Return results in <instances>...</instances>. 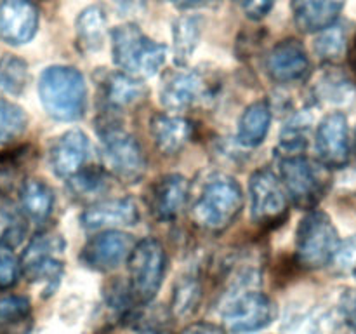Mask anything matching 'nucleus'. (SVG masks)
I'll return each instance as SVG.
<instances>
[{
  "label": "nucleus",
  "instance_id": "obj_1",
  "mask_svg": "<svg viewBox=\"0 0 356 334\" xmlns=\"http://www.w3.org/2000/svg\"><path fill=\"white\" fill-rule=\"evenodd\" d=\"M245 197L238 181L226 174L211 176L191 205L195 225L205 232L221 233L242 214Z\"/></svg>",
  "mask_w": 356,
  "mask_h": 334
},
{
  "label": "nucleus",
  "instance_id": "obj_2",
  "mask_svg": "<svg viewBox=\"0 0 356 334\" xmlns=\"http://www.w3.org/2000/svg\"><path fill=\"white\" fill-rule=\"evenodd\" d=\"M38 96L45 111L56 120L75 122L86 113V80L73 66L54 65L45 68L38 80Z\"/></svg>",
  "mask_w": 356,
  "mask_h": 334
},
{
  "label": "nucleus",
  "instance_id": "obj_3",
  "mask_svg": "<svg viewBox=\"0 0 356 334\" xmlns=\"http://www.w3.org/2000/svg\"><path fill=\"white\" fill-rule=\"evenodd\" d=\"M110 38L115 65L127 75L139 80L152 79L165 65V45L145 35L138 24H120L111 30Z\"/></svg>",
  "mask_w": 356,
  "mask_h": 334
},
{
  "label": "nucleus",
  "instance_id": "obj_4",
  "mask_svg": "<svg viewBox=\"0 0 356 334\" xmlns=\"http://www.w3.org/2000/svg\"><path fill=\"white\" fill-rule=\"evenodd\" d=\"M103 169L120 183L136 184L146 174V157L138 139L111 120L97 125Z\"/></svg>",
  "mask_w": 356,
  "mask_h": 334
},
{
  "label": "nucleus",
  "instance_id": "obj_5",
  "mask_svg": "<svg viewBox=\"0 0 356 334\" xmlns=\"http://www.w3.org/2000/svg\"><path fill=\"white\" fill-rule=\"evenodd\" d=\"M278 177L287 198L301 211H312L329 191L332 174L318 160L302 155L278 159Z\"/></svg>",
  "mask_w": 356,
  "mask_h": 334
},
{
  "label": "nucleus",
  "instance_id": "obj_6",
  "mask_svg": "<svg viewBox=\"0 0 356 334\" xmlns=\"http://www.w3.org/2000/svg\"><path fill=\"white\" fill-rule=\"evenodd\" d=\"M129 289L138 306H146L156 298L167 271V254L153 237L136 242L127 257Z\"/></svg>",
  "mask_w": 356,
  "mask_h": 334
},
{
  "label": "nucleus",
  "instance_id": "obj_7",
  "mask_svg": "<svg viewBox=\"0 0 356 334\" xmlns=\"http://www.w3.org/2000/svg\"><path fill=\"white\" fill-rule=\"evenodd\" d=\"M339 233L327 212L312 209L296 230V261L302 268L318 270L332 261Z\"/></svg>",
  "mask_w": 356,
  "mask_h": 334
},
{
  "label": "nucleus",
  "instance_id": "obj_8",
  "mask_svg": "<svg viewBox=\"0 0 356 334\" xmlns=\"http://www.w3.org/2000/svg\"><path fill=\"white\" fill-rule=\"evenodd\" d=\"M278 306L273 299L256 289L235 292L221 310L226 333L249 334L266 329L277 320Z\"/></svg>",
  "mask_w": 356,
  "mask_h": 334
},
{
  "label": "nucleus",
  "instance_id": "obj_9",
  "mask_svg": "<svg viewBox=\"0 0 356 334\" xmlns=\"http://www.w3.org/2000/svg\"><path fill=\"white\" fill-rule=\"evenodd\" d=\"M66 242L61 235L42 232L28 242L19 260V268L28 282H44L51 292L52 284H58L65 273Z\"/></svg>",
  "mask_w": 356,
  "mask_h": 334
},
{
  "label": "nucleus",
  "instance_id": "obj_10",
  "mask_svg": "<svg viewBox=\"0 0 356 334\" xmlns=\"http://www.w3.org/2000/svg\"><path fill=\"white\" fill-rule=\"evenodd\" d=\"M250 216L259 226L273 228L287 219L289 198L280 177L268 167L254 170L249 180Z\"/></svg>",
  "mask_w": 356,
  "mask_h": 334
},
{
  "label": "nucleus",
  "instance_id": "obj_11",
  "mask_svg": "<svg viewBox=\"0 0 356 334\" xmlns=\"http://www.w3.org/2000/svg\"><path fill=\"white\" fill-rule=\"evenodd\" d=\"M134 246L136 240L131 233L122 230H103L87 240L80 250L79 260L89 270L106 273L125 263Z\"/></svg>",
  "mask_w": 356,
  "mask_h": 334
},
{
  "label": "nucleus",
  "instance_id": "obj_12",
  "mask_svg": "<svg viewBox=\"0 0 356 334\" xmlns=\"http://www.w3.org/2000/svg\"><path fill=\"white\" fill-rule=\"evenodd\" d=\"M316 160L329 169H341L351 159V138L343 111L327 113L315 132Z\"/></svg>",
  "mask_w": 356,
  "mask_h": 334
},
{
  "label": "nucleus",
  "instance_id": "obj_13",
  "mask_svg": "<svg viewBox=\"0 0 356 334\" xmlns=\"http://www.w3.org/2000/svg\"><path fill=\"white\" fill-rule=\"evenodd\" d=\"M214 96V86L205 77V73L193 72H174L167 75L160 89V103L163 108L172 111L188 110L198 103L211 100Z\"/></svg>",
  "mask_w": 356,
  "mask_h": 334
},
{
  "label": "nucleus",
  "instance_id": "obj_14",
  "mask_svg": "<svg viewBox=\"0 0 356 334\" xmlns=\"http://www.w3.org/2000/svg\"><path fill=\"white\" fill-rule=\"evenodd\" d=\"M266 72L277 84H301L312 73L308 52L296 38H285L273 45L266 56Z\"/></svg>",
  "mask_w": 356,
  "mask_h": 334
},
{
  "label": "nucleus",
  "instance_id": "obj_15",
  "mask_svg": "<svg viewBox=\"0 0 356 334\" xmlns=\"http://www.w3.org/2000/svg\"><path fill=\"white\" fill-rule=\"evenodd\" d=\"M139 221V207L132 197L108 198L96 202L80 216V225L87 232H103L134 226Z\"/></svg>",
  "mask_w": 356,
  "mask_h": 334
},
{
  "label": "nucleus",
  "instance_id": "obj_16",
  "mask_svg": "<svg viewBox=\"0 0 356 334\" xmlns=\"http://www.w3.org/2000/svg\"><path fill=\"white\" fill-rule=\"evenodd\" d=\"M190 197V181L181 174H165L149 186L148 207L160 223L174 221Z\"/></svg>",
  "mask_w": 356,
  "mask_h": 334
},
{
  "label": "nucleus",
  "instance_id": "obj_17",
  "mask_svg": "<svg viewBox=\"0 0 356 334\" xmlns=\"http://www.w3.org/2000/svg\"><path fill=\"white\" fill-rule=\"evenodd\" d=\"M38 30V10L31 0L0 3V40L9 45L28 44Z\"/></svg>",
  "mask_w": 356,
  "mask_h": 334
},
{
  "label": "nucleus",
  "instance_id": "obj_18",
  "mask_svg": "<svg viewBox=\"0 0 356 334\" xmlns=\"http://www.w3.org/2000/svg\"><path fill=\"white\" fill-rule=\"evenodd\" d=\"M89 157V138L80 129H70L54 139L49 152V164L58 177L68 180L79 173Z\"/></svg>",
  "mask_w": 356,
  "mask_h": 334
},
{
  "label": "nucleus",
  "instance_id": "obj_19",
  "mask_svg": "<svg viewBox=\"0 0 356 334\" xmlns=\"http://www.w3.org/2000/svg\"><path fill=\"white\" fill-rule=\"evenodd\" d=\"M101 96L108 108L124 110L143 103L148 96L145 84L124 72H108L99 79Z\"/></svg>",
  "mask_w": 356,
  "mask_h": 334
},
{
  "label": "nucleus",
  "instance_id": "obj_20",
  "mask_svg": "<svg viewBox=\"0 0 356 334\" xmlns=\"http://www.w3.org/2000/svg\"><path fill=\"white\" fill-rule=\"evenodd\" d=\"M346 0H292L296 26L305 33H318L332 26Z\"/></svg>",
  "mask_w": 356,
  "mask_h": 334
},
{
  "label": "nucleus",
  "instance_id": "obj_21",
  "mask_svg": "<svg viewBox=\"0 0 356 334\" xmlns=\"http://www.w3.org/2000/svg\"><path fill=\"white\" fill-rule=\"evenodd\" d=\"M149 132L160 152L176 155L193 136V124L183 117L156 113L149 120Z\"/></svg>",
  "mask_w": 356,
  "mask_h": 334
},
{
  "label": "nucleus",
  "instance_id": "obj_22",
  "mask_svg": "<svg viewBox=\"0 0 356 334\" xmlns=\"http://www.w3.org/2000/svg\"><path fill=\"white\" fill-rule=\"evenodd\" d=\"M271 106L268 101H256L243 110L238 120L236 139L245 148H256L266 139L271 125Z\"/></svg>",
  "mask_w": 356,
  "mask_h": 334
},
{
  "label": "nucleus",
  "instance_id": "obj_23",
  "mask_svg": "<svg viewBox=\"0 0 356 334\" xmlns=\"http://www.w3.org/2000/svg\"><path fill=\"white\" fill-rule=\"evenodd\" d=\"M76 45L86 54L103 49L106 40V16L99 6H89L79 14L75 23Z\"/></svg>",
  "mask_w": 356,
  "mask_h": 334
},
{
  "label": "nucleus",
  "instance_id": "obj_24",
  "mask_svg": "<svg viewBox=\"0 0 356 334\" xmlns=\"http://www.w3.org/2000/svg\"><path fill=\"white\" fill-rule=\"evenodd\" d=\"M19 202L26 218L37 223L45 221L54 209V190L44 180L30 177L21 183Z\"/></svg>",
  "mask_w": 356,
  "mask_h": 334
},
{
  "label": "nucleus",
  "instance_id": "obj_25",
  "mask_svg": "<svg viewBox=\"0 0 356 334\" xmlns=\"http://www.w3.org/2000/svg\"><path fill=\"white\" fill-rule=\"evenodd\" d=\"M202 17L200 16H181L172 24V51L174 63L186 66L200 42Z\"/></svg>",
  "mask_w": 356,
  "mask_h": 334
},
{
  "label": "nucleus",
  "instance_id": "obj_26",
  "mask_svg": "<svg viewBox=\"0 0 356 334\" xmlns=\"http://www.w3.org/2000/svg\"><path fill=\"white\" fill-rule=\"evenodd\" d=\"M309 131H312V117L306 111L294 115L282 129L280 141L275 148L278 159L292 155H302L309 141Z\"/></svg>",
  "mask_w": 356,
  "mask_h": 334
},
{
  "label": "nucleus",
  "instance_id": "obj_27",
  "mask_svg": "<svg viewBox=\"0 0 356 334\" xmlns=\"http://www.w3.org/2000/svg\"><path fill=\"white\" fill-rule=\"evenodd\" d=\"M26 214L13 200L0 195V246L16 247L26 235Z\"/></svg>",
  "mask_w": 356,
  "mask_h": 334
},
{
  "label": "nucleus",
  "instance_id": "obj_28",
  "mask_svg": "<svg viewBox=\"0 0 356 334\" xmlns=\"http://www.w3.org/2000/svg\"><path fill=\"white\" fill-rule=\"evenodd\" d=\"M30 317V299L19 294L0 296V334H23Z\"/></svg>",
  "mask_w": 356,
  "mask_h": 334
},
{
  "label": "nucleus",
  "instance_id": "obj_29",
  "mask_svg": "<svg viewBox=\"0 0 356 334\" xmlns=\"http://www.w3.org/2000/svg\"><path fill=\"white\" fill-rule=\"evenodd\" d=\"M356 87L353 80L343 72L330 70L323 73L315 87L316 100L325 101L329 104H346L353 100Z\"/></svg>",
  "mask_w": 356,
  "mask_h": 334
},
{
  "label": "nucleus",
  "instance_id": "obj_30",
  "mask_svg": "<svg viewBox=\"0 0 356 334\" xmlns=\"http://www.w3.org/2000/svg\"><path fill=\"white\" fill-rule=\"evenodd\" d=\"M28 80H30V72L24 59L14 54H6L0 58V96H21L26 89Z\"/></svg>",
  "mask_w": 356,
  "mask_h": 334
},
{
  "label": "nucleus",
  "instance_id": "obj_31",
  "mask_svg": "<svg viewBox=\"0 0 356 334\" xmlns=\"http://www.w3.org/2000/svg\"><path fill=\"white\" fill-rule=\"evenodd\" d=\"M202 280L197 273L183 275L174 285L172 292V313L176 317H190L198 310L202 301Z\"/></svg>",
  "mask_w": 356,
  "mask_h": 334
},
{
  "label": "nucleus",
  "instance_id": "obj_32",
  "mask_svg": "<svg viewBox=\"0 0 356 334\" xmlns=\"http://www.w3.org/2000/svg\"><path fill=\"white\" fill-rule=\"evenodd\" d=\"M315 54L318 56L320 61L334 63L341 61L348 52V31L346 28L337 26L336 23L325 30L318 31V37L315 38Z\"/></svg>",
  "mask_w": 356,
  "mask_h": 334
},
{
  "label": "nucleus",
  "instance_id": "obj_33",
  "mask_svg": "<svg viewBox=\"0 0 356 334\" xmlns=\"http://www.w3.org/2000/svg\"><path fill=\"white\" fill-rule=\"evenodd\" d=\"M28 159H30L28 146L0 152V195H6L7 191L13 190L19 183L24 174Z\"/></svg>",
  "mask_w": 356,
  "mask_h": 334
},
{
  "label": "nucleus",
  "instance_id": "obj_34",
  "mask_svg": "<svg viewBox=\"0 0 356 334\" xmlns=\"http://www.w3.org/2000/svg\"><path fill=\"white\" fill-rule=\"evenodd\" d=\"M70 188L76 197L92 198L103 193L108 188L110 174L101 167H86L83 166L79 173L68 177Z\"/></svg>",
  "mask_w": 356,
  "mask_h": 334
},
{
  "label": "nucleus",
  "instance_id": "obj_35",
  "mask_svg": "<svg viewBox=\"0 0 356 334\" xmlns=\"http://www.w3.org/2000/svg\"><path fill=\"white\" fill-rule=\"evenodd\" d=\"M28 115L16 103L0 100V145H9L26 132Z\"/></svg>",
  "mask_w": 356,
  "mask_h": 334
},
{
  "label": "nucleus",
  "instance_id": "obj_36",
  "mask_svg": "<svg viewBox=\"0 0 356 334\" xmlns=\"http://www.w3.org/2000/svg\"><path fill=\"white\" fill-rule=\"evenodd\" d=\"M330 264H334V268L341 273H353L356 270V235L339 240Z\"/></svg>",
  "mask_w": 356,
  "mask_h": 334
},
{
  "label": "nucleus",
  "instance_id": "obj_37",
  "mask_svg": "<svg viewBox=\"0 0 356 334\" xmlns=\"http://www.w3.org/2000/svg\"><path fill=\"white\" fill-rule=\"evenodd\" d=\"M19 261L14 256L13 247L0 246V291L13 287L19 277Z\"/></svg>",
  "mask_w": 356,
  "mask_h": 334
},
{
  "label": "nucleus",
  "instance_id": "obj_38",
  "mask_svg": "<svg viewBox=\"0 0 356 334\" xmlns=\"http://www.w3.org/2000/svg\"><path fill=\"white\" fill-rule=\"evenodd\" d=\"M337 312H339L344 326L350 327L356 334V289H346L339 296Z\"/></svg>",
  "mask_w": 356,
  "mask_h": 334
},
{
  "label": "nucleus",
  "instance_id": "obj_39",
  "mask_svg": "<svg viewBox=\"0 0 356 334\" xmlns=\"http://www.w3.org/2000/svg\"><path fill=\"white\" fill-rule=\"evenodd\" d=\"M236 2L242 3L243 10L250 19L259 21L271 13L277 0H236Z\"/></svg>",
  "mask_w": 356,
  "mask_h": 334
},
{
  "label": "nucleus",
  "instance_id": "obj_40",
  "mask_svg": "<svg viewBox=\"0 0 356 334\" xmlns=\"http://www.w3.org/2000/svg\"><path fill=\"white\" fill-rule=\"evenodd\" d=\"M120 16H138L146 9V0H110Z\"/></svg>",
  "mask_w": 356,
  "mask_h": 334
},
{
  "label": "nucleus",
  "instance_id": "obj_41",
  "mask_svg": "<svg viewBox=\"0 0 356 334\" xmlns=\"http://www.w3.org/2000/svg\"><path fill=\"white\" fill-rule=\"evenodd\" d=\"M179 334H228L225 327L212 322H191Z\"/></svg>",
  "mask_w": 356,
  "mask_h": 334
},
{
  "label": "nucleus",
  "instance_id": "obj_42",
  "mask_svg": "<svg viewBox=\"0 0 356 334\" xmlns=\"http://www.w3.org/2000/svg\"><path fill=\"white\" fill-rule=\"evenodd\" d=\"M169 3H172L177 9H195V7H202L205 3H209L211 0H167Z\"/></svg>",
  "mask_w": 356,
  "mask_h": 334
},
{
  "label": "nucleus",
  "instance_id": "obj_43",
  "mask_svg": "<svg viewBox=\"0 0 356 334\" xmlns=\"http://www.w3.org/2000/svg\"><path fill=\"white\" fill-rule=\"evenodd\" d=\"M136 334H167L165 331L159 329V327H143V329H139Z\"/></svg>",
  "mask_w": 356,
  "mask_h": 334
},
{
  "label": "nucleus",
  "instance_id": "obj_44",
  "mask_svg": "<svg viewBox=\"0 0 356 334\" xmlns=\"http://www.w3.org/2000/svg\"><path fill=\"white\" fill-rule=\"evenodd\" d=\"M353 148H355V153H356V127H355V138H353Z\"/></svg>",
  "mask_w": 356,
  "mask_h": 334
},
{
  "label": "nucleus",
  "instance_id": "obj_45",
  "mask_svg": "<svg viewBox=\"0 0 356 334\" xmlns=\"http://www.w3.org/2000/svg\"><path fill=\"white\" fill-rule=\"evenodd\" d=\"M353 275H355V278H356V270H355V271H353Z\"/></svg>",
  "mask_w": 356,
  "mask_h": 334
}]
</instances>
